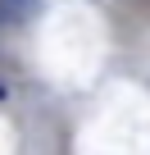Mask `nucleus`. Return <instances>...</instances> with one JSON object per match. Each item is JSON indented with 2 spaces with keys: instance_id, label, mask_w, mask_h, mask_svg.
<instances>
[{
  "instance_id": "f03ea898",
  "label": "nucleus",
  "mask_w": 150,
  "mask_h": 155,
  "mask_svg": "<svg viewBox=\"0 0 150 155\" xmlns=\"http://www.w3.org/2000/svg\"><path fill=\"white\" fill-rule=\"evenodd\" d=\"M0 101H5V87H0Z\"/></svg>"
},
{
  "instance_id": "f257e3e1",
  "label": "nucleus",
  "mask_w": 150,
  "mask_h": 155,
  "mask_svg": "<svg viewBox=\"0 0 150 155\" xmlns=\"http://www.w3.org/2000/svg\"><path fill=\"white\" fill-rule=\"evenodd\" d=\"M37 0H0V23H14V18H27V9Z\"/></svg>"
}]
</instances>
